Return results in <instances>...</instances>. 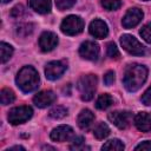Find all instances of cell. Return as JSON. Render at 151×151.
<instances>
[{
    "label": "cell",
    "mask_w": 151,
    "mask_h": 151,
    "mask_svg": "<svg viewBox=\"0 0 151 151\" xmlns=\"http://www.w3.org/2000/svg\"><path fill=\"white\" fill-rule=\"evenodd\" d=\"M88 31H90L91 35H93L94 38H98V39H104L109 34L107 25L100 19H94L93 21H91Z\"/></svg>",
    "instance_id": "obj_14"
},
{
    "label": "cell",
    "mask_w": 151,
    "mask_h": 151,
    "mask_svg": "<svg viewBox=\"0 0 151 151\" xmlns=\"http://www.w3.org/2000/svg\"><path fill=\"white\" fill-rule=\"evenodd\" d=\"M12 151V150H25V147H22V146H13V147H9V149H7V151Z\"/></svg>",
    "instance_id": "obj_33"
},
{
    "label": "cell",
    "mask_w": 151,
    "mask_h": 151,
    "mask_svg": "<svg viewBox=\"0 0 151 151\" xmlns=\"http://www.w3.org/2000/svg\"><path fill=\"white\" fill-rule=\"evenodd\" d=\"M34 29V25L33 24H21L17 27V34L21 35V37H27L29 35Z\"/></svg>",
    "instance_id": "obj_24"
},
{
    "label": "cell",
    "mask_w": 151,
    "mask_h": 151,
    "mask_svg": "<svg viewBox=\"0 0 151 151\" xmlns=\"http://www.w3.org/2000/svg\"><path fill=\"white\" fill-rule=\"evenodd\" d=\"M57 99V96L54 94L53 91L50 90H45V91H40L39 93H37L33 98V103L35 104V106L44 109L50 106L51 104H53Z\"/></svg>",
    "instance_id": "obj_12"
},
{
    "label": "cell",
    "mask_w": 151,
    "mask_h": 151,
    "mask_svg": "<svg viewBox=\"0 0 151 151\" xmlns=\"http://www.w3.org/2000/svg\"><path fill=\"white\" fill-rule=\"evenodd\" d=\"M2 1V4H7V2H9L11 0H1Z\"/></svg>",
    "instance_id": "obj_34"
},
{
    "label": "cell",
    "mask_w": 151,
    "mask_h": 151,
    "mask_svg": "<svg viewBox=\"0 0 151 151\" xmlns=\"http://www.w3.org/2000/svg\"><path fill=\"white\" fill-rule=\"evenodd\" d=\"M50 116L54 119H60V118H64L65 116H67V109L61 106V105H57L54 106L51 111H50Z\"/></svg>",
    "instance_id": "obj_23"
},
{
    "label": "cell",
    "mask_w": 151,
    "mask_h": 151,
    "mask_svg": "<svg viewBox=\"0 0 151 151\" xmlns=\"http://www.w3.org/2000/svg\"><path fill=\"white\" fill-rule=\"evenodd\" d=\"M134 149H136V150H143V151H151V142H150V140L142 142V143L138 144Z\"/></svg>",
    "instance_id": "obj_32"
},
{
    "label": "cell",
    "mask_w": 151,
    "mask_h": 151,
    "mask_svg": "<svg viewBox=\"0 0 151 151\" xmlns=\"http://www.w3.org/2000/svg\"><path fill=\"white\" fill-rule=\"evenodd\" d=\"M109 119L118 129H126L132 120V114L129 111H114L109 113Z\"/></svg>",
    "instance_id": "obj_8"
},
{
    "label": "cell",
    "mask_w": 151,
    "mask_h": 151,
    "mask_svg": "<svg viewBox=\"0 0 151 151\" xmlns=\"http://www.w3.org/2000/svg\"><path fill=\"white\" fill-rule=\"evenodd\" d=\"M106 52H107V55L112 59H118L119 58V51L116 46L114 42H109L107 44V47H106Z\"/></svg>",
    "instance_id": "obj_26"
},
{
    "label": "cell",
    "mask_w": 151,
    "mask_h": 151,
    "mask_svg": "<svg viewBox=\"0 0 151 151\" xmlns=\"http://www.w3.org/2000/svg\"><path fill=\"white\" fill-rule=\"evenodd\" d=\"M29 7L40 13V14H46L51 11V0H28Z\"/></svg>",
    "instance_id": "obj_17"
},
{
    "label": "cell",
    "mask_w": 151,
    "mask_h": 151,
    "mask_svg": "<svg viewBox=\"0 0 151 151\" xmlns=\"http://www.w3.org/2000/svg\"><path fill=\"white\" fill-rule=\"evenodd\" d=\"M76 4V0H55V6L60 11H65L71 8Z\"/></svg>",
    "instance_id": "obj_27"
},
{
    "label": "cell",
    "mask_w": 151,
    "mask_h": 151,
    "mask_svg": "<svg viewBox=\"0 0 151 151\" xmlns=\"http://www.w3.org/2000/svg\"><path fill=\"white\" fill-rule=\"evenodd\" d=\"M142 101L144 105H151V86L142 96Z\"/></svg>",
    "instance_id": "obj_31"
},
{
    "label": "cell",
    "mask_w": 151,
    "mask_h": 151,
    "mask_svg": "<svg viewBox=\"0 0 151 151\" xmlns=\"http://www.w3.org/2000/svg\"><path fill=\"white\" fill-rule=\"evenodd\" d=\"M101 6L107 11H116L122 6L120 0H101Z\"/></svg>",
    "instance_id": "obj_25"
},
{
    "label": "cell",
    "mask_w": 151,
    "mask_h": 151,
    "mask_svg": "<svg viewBox=\"0 0 151 151\" xmlns=\"http://www.w3.org/2000/svg\"><path fill=\"white\" fill-rule=\"evenodd\" d=\"M15 99V96H14V92L9 88H2L1 92H0V100H1V104L2 105H8L11 103H13Z\"/></svg>",
    "instance_id": "obj_21"
},
{
    "label": "cell",
    "mask_w": 151,
    "mask_h": 151,
    "mask_svg": "<svg viewBox=\"0 0 151 151\" xmlns=\"http://www.w3.org/2000/svg\"><path fill=\"white\" fill-rule=\"evenodd\" d=\"M112 104H113V98L110 94L104 93V94L98 97V99L96 101V107L99 110H105V109L110 107Z\"/></svg>",
    "instance_id": "obj_18"
},
{
    "label": "cell",
    "mask_w": 151,
    "mask_h": 151,
    "mask_svg": "<svg viewBox=\"0 0 151 151\" xmlns=\"http://www.w3.org/2000/svg\"><path fill=\"white\" fill-rule=\"evenodd\" d=\"M73 134H74L73 133V129L71 126H68V125H60V126H58V127L52 130L50 137L54 142L63 143V142H67V140L72 139Z\"/></svg>",
    "instance_id": "obj_11"
},
{
    "label": "cell",
    "mask_w": 151,
    "mask_h": 151,
    "mask_svg": "<svg viewBox=\"0 0 151 151\" xmlns=\"http://www.w3.org/2000/svg\"><path fill=\"white\" fill-rule=\"evenodd\" d=\"M97 77L94 74H85L81 76L78 80L77 87L80 93V98L85 101H88L93 98L96 88H97Z\"/></svg>",
    "instance_id": "obj_3"
},
{
    "label": "cell",
    "mask_w": 151,
    "mask_h": 151,
    "mask_svg": "<svg viewBox=\"0 0 151 151\" xmlns=\"http://www.w3.org/2000/svg\"><path fill=\"white\" fill-rule=\"evenodd\" d=\"M120 44L123 48L133 55H143L145 54V47L133 37L130 34H123L120 37Z\"/></svg>",
    "instance_id": "obj_6"
},
{
    "label": "cell",
    "mask_w": 151,
    "mask_h": 151,
    "mask_svg": "<svg viewBox=\"0 0 151 151\" xmlns=\"http://www.w3.org/2000/svg\"><path fill=\"white\" fill-rule=\"evenodd\" d=\"M84 28V21L78 15H68L66 17L61 25H60V29L63 33L67 34V35H76L79 34Z\"/></svg>",
    "instance_id": "obj_4"
},
{
    "label": "cell",
    "mask_w": 151,
    "mask_h": 151,
    "mask_svg": "<svg viewBox=\"0 0 151 151\" xmlns=\"http://www.w3.org/2000/svg\"><path fill=\"white\" fill-rule=\"evenodd\" d=\"M93 134H94V137H96L97 139H104V138H106V137L110 134V127H109L105 123L100 122V123L94 127Z\"/></svg>",
    "instance_id": "obj_19"
},
{
    "label": "cell",
    "mask_w": 151,
    "mask_h": 151,
    "mask_svg": "<svg viewBox=\"0 0 151 151\" xmlns=\"http://www.w3.org/2000/svg\"><path fill=\"white\" fill-rule=\"evenodd\" d=\"M139 33H140L142 38H143L145 41H147L149 44H151V24L144 25V26L142 27V29H140Z\"/></svg>",
    "instance_id": "obj_28"
},
{
    "label": "cell",
    "mask_w": 151,
    "mask_h": 151,
    "mask_svg": "<svg viewBox=\"0 0 151 151\" xmlns=\"http://www.w3.org/2000/svg\"><path fill=\"white\" fill-rule=\"evenodd\" d=\"M147 78V68L140 64H131L126 67L123 77V84L130 92H136L142 87Z\"/></svg>",
    "instance_id": "obj_1"
},
{
    "label": "cell",
    "mask_w": 151,
    "mask_h": 151,
    "mask_svg": "<svg viewBox=\"0 0 151 151\" xmlns=\"http://www.w3.org/2000/svg\"><path fill=\"white\" fill-rule=\"evenodd\" d=\"M134 125L142 132L151 131V116L146 112H139L134 117Z\"/></svg>",
    "instance_id": "obj_15"
},
{
    "label": "cell",
    "mask_w": 151,
    "mask_h": 151,
    "mask_svg": "<svg viewBox=\"0 0 151 151\" xmlns=\"http://www.w3.org/2000/svg\"><path fill=\"white\" fill-rule=\"evenodd\" d=\"M0 53H1V63H6L13 54V47L6 42L0 44Z\"/></svg>",
    "instance_id": "obj_22"
},
{
    "label": "cell",
    "mask_w": 151,
    "mask_h": 151,
    "mask_svg": "<svg viewBox=\"0 0 151 151\" xmlns=\"http://www.w3.org/2000/svg\"><path fill=\"white\" fill-rule=\"evenodd\" d=\"M79 54L86 60H96L99 55V46L94 41H85L79 47Z\"/></svg>",
    "instance_id": "obj_10"
},
{
    "label": "cell",
    "mask_w": 151,
    "mask_h": 151,
    "mask_svg": "<svg viewBox=\"0 0 151 151\" xmlns=\"http://www.w3.org/2000/svg\"><path fill=\"white\" fill-rule=\"evenodd\" d=\"M143 15L144 14L139 8H136V7L130 8L125 13V15H124V18L122 20V24H123V26L125 28H132V27L137 26L142 21Z\"/></svg>",
    "instance_id": "obj_9"
},
{
    "label": "cell",
    "mask_w": 151,
    "mask_h": 151,
    "mask_svg": "<svg viewBox=\"0 0 151 151\" xmlns=\"http://www.w3.org/2000/svg\"><path fill=\"white\" fill-rule=\"evenodd\" d=\"M93 120H94V114L87 109L81 110L80 113L78 114V118H77V123H78L79 127L83 130H87L92 125Z\"/></svg>",
    "instance_id": "obj_16"
},
{
    "label": "cell",
    "mask_w": 151,
    "mask_h": 151,
    "mask_svg": "<svg viewBox=\"0 0 151 151\" xmlns=\"http://www.w3.org/2000/svg\"><path fill=\"white\" fill-rule=\"evenodd\" d=\"M24 14H25V8H24L21 5H17V6L13 7L12 11H11V17H13V18H15V19L22 17Z\"/></svg>",
    "instance_id": "obj_29"
},
{
    "label": "cell",
    "mask_w": 151,
    "mask_h": 151,
    "mask_svg": "<svg viewBox=\"0 0 151 151\" xmlns=\"http://www.w3.org/2000/svg\"><path fill=\"white\" fill-rule=\"evenodd\" d=\"M144 1H147V0H144Z\"/></svg>",
    "instance_id": "obj_35"
},
{
    "label": "cell",
    "mask_w": 151,
    "mask_h": 151,
    "mask_svg": "<svg viewBox=\"0 0 151 151\" xmlns=\"http://www.w3.org/2000/svg\"><path fill=\"white\" fill-rule=\"evenodd\" d=\"M39 73L32 66H24L17 74L15 81L22 92H32L39 86Z\"/></svg>",
    "instance_id": "obj_2"
},
{
    "label": "cell",
    "mask_w": 151,
    "mask_h": 151,
    "mask_svg": "<svg viewBox=\"0 0 151 151\" xmlns=\"http://www.w3.org/2000/svg\"><path fill=\"white\" fill-rule=\"evenodd\" d=\"M66 68H67V64L64 60L51 61L45 67L46 78L50 80H57L63 76V73L66 71Z\"/></svg>",
    "instance_id": "obj_7"
},
{
    "label": "cell",
    "mask_w": 151,
    "mask_h": 151,
    "mask_svg": "<svg viewBox=\"0 0 151 151\" xmlns=\"http://www.w3.org/2000/svg\"><path fill=\"white\" fill-rule=\"evenodd\" d=\"M113 81H114V72L113 71H107L105 73V76H104V83H105V85L110 86V85L113 84Z\"/></svg>",
    "instance_id": "obj_30"
},
{
    "label": "cell",
    "mask_w": 151,
    "mask_h": 151,
    "mask_svg": "<svg viewBox=\"0 0 151 151\" xmlns=\"http://www.w3.org/2000/svg\"><path fill=\"white\" fill-rule=\"evenodd\" d=\"M58 44V37L53 32H44L39 38V47L42 52L52 51Z\"/></svg>",
    "instance_id": "obj_13"
},
{
    "label": "cell",
    "mask_w": 151,
    "mask_h": 151,
    "mask_svg": "<svg viewBox=\"0 0 151 151\" xmlns=\"http://www.w3.org/2000/svg\"><path fill=\"white\" fill-rule=\"evenodd\" d=\"M32 114H33V110L27 105H22L12 109L8 112L7 119L12 125H19L27 122L32 117Z\"/></svg>",
    "instance_id": "obj_5"
},
{
    "label": "cell",
    "mask_w": 151,
    "mask_h": 151,
    "mask_svg": "<svg viewBox=\"0 0 151 151\" xmlns=\"http://www.w3.org/2000/svg\"><path fill=\"white\" fill-rule=\"evenodd\" d=\"M101 149L110 151H122L124 150V144L119 139H110L101 146Z\"/></svg>",
    "instance_id": "obj_20"
}]
</instances>
